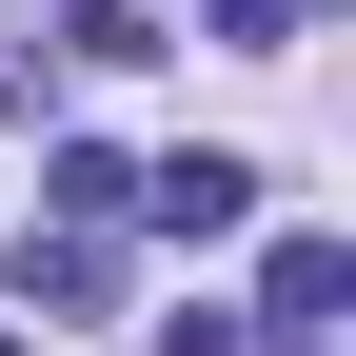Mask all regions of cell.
<instances>
[{
	"label": "cell",
	"mask_w": 356,
	"mask_h": 356,
	"mask_svg": "<svg viewBox=\"0 0 356 356\" xmlns=\"http://www.w3.org/2000/svg\"><path fill=\"white\" fill-rule=\"evenodd\" d=\"M20 297H40V317H99V297H119V218H60V238H20Z\"/></svg>",
	"instance_id": "6da1fadb"
},
{
	"label": "cell",
	"mask_w": 356,
	"mask_h": 356,
	"mask_svg": "<svg viewBox=\"0 0 356 356\" xmlns=\"http://www.w3.org/2000/svg\"><path fill=\"white\" fill-rule=\"evenodd\" d=\"M119 218H178V238H238V218H257V159H159V178H139Z\"/></svg>",
	"instance_id": "7a4b0ae2"
},
{
	"label": "cell",
	"mask_w": 356,
	"mask_h": 356,
	"mask_svg": "<svg viewBox=\"0 0 356 356\" xmlns=\"http://www.w3.org/2000/svg\"><path fill=\"white\" fill-rule=\"evenodd\" d=\"M337 297H356V257H337V238H277V257H257V317H277V337H317Z\"/></svg>",
	"instance_id": "3957f363"
},
{
	"label": "cell",
	"mask_w": 356,
	"mask_h": 356,
	"mask_svg": "<svg viewBox=\"0 0 356 356\" xmlns=\"http://www.w3.org/2000/svg\"><path fill=\"white\" fill-rule=\"evenodd\" d=\"M159 356H257V337H238V317H159Z\"/></svg>",
	"instance_id": "277c9868"
},
{
	"label": "cell",
	"mask_w": 356,
	"mask_h": 356,
	"mask_svg": "<svg viewBox=\"0 0 356 356\" xmlns=\"http://www.w3.org/2000/svg\"><path fill=\"white\" fill-rule=\"evenodd\" d=\"M0 356H20V337H0Z\"/></svg>",
	"instance_id": "5b68a950"
}]
</instances>
